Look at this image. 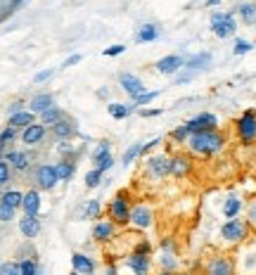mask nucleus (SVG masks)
<instances>
[{
    "instance_id": "nucleus-50",
    "label": "nucleus",
    "mask_w": 256,
    "mask_h": 275,
    "mask_svg": "<svg viewBox=\"0 0 256 275\" xmlns=\"http://www.w3.org/2000/svg\"><path fill=\"white\" fill-rule=\"evenodd\" d=\"M53 76V69H45V71H38L36 76H33V83H43V81H48Z\"/></svg>"
},
{
    "instance_id": "nucleus-45",
    "label": "nucleus",
    "mask_w": 256,
    "mask_h": 275,
    "mask_svg": "<svg viewBox=\"0 0 256 275\" xmlns=\"http://www.w3.org/2000/svg\"><path fill=\"white\" fill-rule=\"evenodd\" d=\"M95 168H100L102 173H107V171H112V168H114V157L109 154V157H105V159H100V162L95 164Z\"/></svg>"
},
{
    "instance_id": "nucleus-8",
    "label": "nucleus",
    "mask_w": 256,
    "mask_h": 275,
    "mask_svg": "<svg viewBox=\"0 0 256 275\" xmlns=\"http://www.w3.org/2000/svg\"><path fill=\"white\" fill-rule=\"evenodd\" d=\"M145 171H147V176H152V178H157V180L171 176V157H169V154H154V157H147Z\"/></svg>"
},
{
    "instance_id": "nucleus-14",
    "label": "nucleus",
    "mask_w": 256,
    "mask_h": 275,
    "mask_svg": "<svg viewBox=\"0 0 256 275\" xmlns=\"http://www.w3.org/2000/svg\"><path fill=\"white\" fill-rule=\"evenodd\" d=\"M183 67H185V57L183 55H166L154 64L157 74H162V76H175Z\"/></svg>"
},
{
    "instance_id": "nucleus-26",
    "label": "nucleus",
    "mask_w": 256,
    "mask_h": 275,
    "mask_svg": "<svg viewBox=\"0 0 256 275\" xmlns=\"http://www.w3.org/2000/svg\"><path fill=\"white\" fill-rule=\"evenodd\" d=\"M55 168H57L59 183H69V180L76 176V162H74V159H59V162L55 164Z\"/></svg>"
},
{
    "instance_id": "nucleus-17",
    "label": "nucleus",
    "mask_w": 256,
    "mask_h": 275,
    "mask_svg": "<svg viewBox=\"0 0 256 275\" xmlns=\"http://www.w3.org/2000/svg\"><path fill=\"white\" fill-rule=\"evenodd\" d=\"M159 263H162L164 271H171L175 273L178 268V254H175V245L173 240H162V251H159Z\"/></svg>"
},
{
    "instance_id": "nucleus-39",
    "label": "nucleus",
    "mask_w": 256,
    "mask_h": 275,
    "mask_svg": "<svg viewBox=\"0 0 256 275\" xmlns=\"http://www.w3.org/2000/svg\"><path fill=\"white\" fill-rule=\"evenodd\" d=\"M157 97H159V90H145L142 95H138V97H135V100H133V105L138 107V110H140V107H145V105H149V102H154Z\"/></svg>"
},
{
    "instance_id": "nucleus-30",
    "label": "nucleus",
    "mask_w": 256,
    "mask_h": 275,
    "mask_svg": "<svg viewBox=\"0 0 256 275\" xmlns=\"http://www.w3.org/2000/svg\"><path fill=\"white\" fill-rule=\"evenodd\" d=\"M240 211H242V199L228 197V199L223 202V216H226V219H237Z\"/></svg>"
},
{
    "instance_id": "nucleus-5",
    "label": "nucleus",
    "mask_w": 256,
    "mask_h": 275,
    "mask_svg": "<svg viewBox=\"0 0 256 275\" xmlns=\"http://www.w3.org/2000/svg\"><path fill=\"white\" fill-rule=\"evenodd\" d=\"M211 31L216 38H230L235 36L237 24H235V14L232 12H214L211 14Z\"/></svg>"
},
{
    "instance_id": "nucleus-59",
    "label": "nucleus",
    "mask_w": 256,
    "mask_h": 275,
    "mask_svg": "<svg viewBox=\"0 0 256 275\" xmlns=\"http://www.w3.org/2000/svg\"><path fill=\"white\" fill-rule=\"evenodd\" d=\"M0 19H2V14H0Z\"/></svg>"
},
{
    "instance_id": "nucleus-3",
    "label": "nucleus",
    "mask_w": 256,
    "mask_h": 275,
    "mask_svg": "<svg viewBox=\"0 0 256 275\" xmlns=\"http://www.w3.org/2000/svg\"><path fill=\"white\" fill-rule=\"evenodd\" d=\"M211 53H197V55H192L190 59H185V67H183V74L175 79V83H188L192 81L199 71H204L206 67H211Z\"/></svg>"
},
{
    "instance_id": "nucleus-44",
    "label": "nucleus",
    "mask_w": 256,
    "mask_h": 275,
    "mask_svg": "<svg viewBox=\"0 0 256 275\" xmlns=\"http://www.w3.org/2000/svg\"><path fill=\"white\" fill-rule=\"evenodd\" d=\"M252 48H254V45L249 41H237L235 48H232V53H235V55H247V53H252Z\"/></svg>"
},
{
    "instance_id": "nucleus-9",
    "label": "nucleus",
    "mask_w": 256,
    "mask_h": 275,
    "mask_svg": "<svg viewBox=\"0 0 256 275\" xmlns=\"http://www.w3.org/2000/svg\"><path fill=\"white\" fill-rule=\"evenodd\" d=\"M131 225L138 230H149L154 225V211L147 204H135L131 209Z\"/></svg>"
},
{
    "instance_id": "nucleus-1",
    "label": "nucleus",
    "mask_w": 256,
    "mask_h": 275,
    "mask_svg": "<svg viewBox=\"0 0 256 275\" xmlns=\"http://www.w3.org/2000/svg\"><path fill=\"white\" fill-rule=\"evenodd\" d=\"M190 152L199 157H214L226 147V136L221 131H204V133H192L188 138Z\"/></svg>"
},
{
    "instance_id": "nucleus-7",
    "label": "nucleus",
    "mask_w": 256,
    "mask_h": 275,
    "mask_svg": "<svg viewBox=\"0 0 256 275\" xmlns=\"http://www.w3.org/2000/svg\"><path fill=\"white\" fill-rule=\"evenodd\" d=\"M204 275H235V261L228 254H216L206 261Z\"/></svg>"
},
{
    "instance_id": "nucleus-42",
    "label": "nucleus",
    "mask_w": 256,
    "mask_h": 275,
    "mask_svg": "<svg viewBox=\"0 0 256 275\" xmlns=\"http://www.w3.org/2000/svg\"><path fill=\"white\" fill-rule=\"evenodd\" d=\"M0 275H22L19 271V261H5L0 266Z\"/></svg>"
},
{
    "instance_id": "nucleus-46",
    "label": "nucleus",
    "mask_w": 256,
    "mask_h": 275,
    "mask_svg": "<svg viewBox=\"0 0 256 275\" xmlns=\"http://www.w3.org/2000/svg\"><path fill=\"white\" fill-rule=\"evenodd\" d=\"M121 53H126V45H121V43H116V45H112V48H105V50H102V55L105 57H116V55H121Z\"/></svg>"
},
{
    "instance_id": "nucleus-34",
    "label": "nucleus",
    "mask_w": 256,
    "mask_h": 275,
    "mask_svg": "<svg viewBox=\"0 0 256 275\" xmlns=\"http://www.w3.org/2000/svg\"><path fill=\"white\" fill-rule=\"evenodd\" d=\"M109 154H112V142H109V140H100L97 147L93 150V154H90V162H93V166H95L100 159H105Z\"/></svg>"
},
{
    "instance_id": "nucleus-51",
    "label": "nucleus",
    "mask_w": 256,
    "mask_h": 275,
    "mask_svg": "<svg viewBox=\"0 0 256 275\" xmlns=\"http://www.w3.org/2000/svg\"><path fill=\"white\" fill-rule=\"evenodd\" d=\"M138 114H140V116H145V119H149V116H159V114H162V110H149V107H140V110H138Z\"/></svg>"
},
{
    "instance_id": "nucleus-13",
    "label": "nucleus",
    "mask_w": 256,
    "mask_h": 275,
    "mask_svg": "<svg viewBox=\"0 0 256 275\" xmlns=\"http://www.w3.org/2000/svg\"><path fill=\"white\" fill-rule=\"evenodd\" d=\"M126 266L133 275H149L152 271V254H138V251H131L126 256Z\"/></svg>"
},
{
    "instance_id": "nucleus-35",
    "label": "nucleus",
    "mask_w": 256,
    "mask_h": 275,
    "mask_svg": "<svg viewBox=\"0 0 256 275\" xmlns=\"http://www.w3.org/2000/svg\"><path fill=\"white\" fill-rule=\"evenodd\" d=\"M140 150H142V142H133V145H131L128 150L123 152V157H121V164L126 166V168H128V166H131V164H133V162H135V159L140 157Z\"/></svg>"
},
{
    "instance_id": "nucleus-23",
    "label": "nucleus",
    "mask_w": 256,
    "mask_h": 275,
    "mask_svg": "<svg viewBox=\"0 0 256 275\" xmlns=\"http://www.w3.org/2000/svg\"><path fill=\"white\" fill-rule=\"evenodd\" d=\"M95 259H90L88 254H81V251H76V254H71V268L76 271V273L81 275H93L95 273Z\"/></svg>"
},
{
    "instance_id": "nucleus-55",
    "label": "nucleus",
    "mask_w": 256,
    "mask_h": 275,
    "mask_svg": "<svg viewBox=\"0 0 256 275\" xmlns=\"http://www.w3.org/2000/svg\"><path fill=\"white\" fill-rule=\"evenodd\" d=\"M218 2H221V0H206V5H209V7H214V5H218Z\"/></svg>"
},
{
    "instance_id": "nucleus-28",
    "label": "nucleus",
    "mask_w": 256,
    "mask_h": 275,
    "mask_svg": "<svg viewBox=\"0 0 256 275\" xmlns=\"http://www.w3.org/2000/svg\"><path fill=\"white\" fill-rule=\"evenodd\" d=\"M159 38V27L157 24H142L135 33V41L138 43H152Z\"/></svg>"
},
{
    "instance_id": "nucleus-16",
    "label": "nucleus",
    "mask_w": 256,
    "mask_h": 275,
    "mask_svg": "<svg viewBox=\"0 0 256 275\" xmlns=\"http://www.w3.org/2000/svg\"><path fill=\"white\" fill-rule=\"evenodd\" d=\"M45 136H48V126L43 124H31L27 126L24 131H22V142L27 145V147H36V145H41L43 140H45Z\"/></svg>"
},
{
    "instance_id": "nucleus-61",
    "label": "nucleus",
    "mask_w": 256,
    "mask_h": 275,
    "mask_svg": "<svg viewBox=\"0 0 256 275\" xmlns=\"http://www.w3.org/2000/svg\"><path fill=\"white\" fill-rule=\"evenodd\" d=\"M93 275H95V273H93Z\"/></svg>"
},
{
    "instance_id": "nucleus-2",
    "label": "nucleus",
    "mask_w": 256,
    "mask_h": 275,
    "mask_svg": "<svg viewBox=\"0 0 256 275\" xmlns=\"http://www.w3.org/2000/svg\"><path fill=\"white\" fill-rule=\"evenodd\" d=\"M131 199H128V194L126 192H119L107 206V216L109 220L116 225V228H121V225H128L131 223Z\"/></svg>"
},
{
    "instance_id": "nucleus-47",
    "label": "nucleus",
    "mask_w": 256,
    "mask_h": 275,
    "mask_svg": "<svg viewBox=\"0 0 256 275\" xmlns=\"http://www.w3.org/2000/svg\"><path fill=\"white\" fill-rule=\"evenodd\" d=\"M159 145H162V138H154V140L145 142V145H142V150H140V157H147L149 152L154 150V147H159Z\"/></svg>"
},
{
    "instance_id": "nucleus-40",
    "label": "nucleus",
    "mask_w": 256,
    "mask_h": 275,
    "mask_svg": "<svg viewBox=\"0 0 256 275\" xmlns=\"http://www.w3.org/2000/svg\"><path fill=\"white\" fill-rule=\"evenodd\" d=\"M188 138H190V133H188V128H185V124L171 131V140L178 142V145H185V142H188Z\"/></svg>"
},
{
    "instance_id": "nucleus-52",
    "label": "nucleus",
    "mask_w": 256,
    "mask_h": 275,
    "mask_svg": "<svg viewBox=\"0 0 256 275\" xmlns=\"http://www.w3.org/2000/svg\"><path fill=\"white\" fill-rule=\"evenodd\" d=\"M17 111H24V102H22V100H17V102H12V105L7 107V114H10V116L17 114Z\"/></svg>"
},
{
    "instance_id": "nucleus-38",
    "label": "nucleus",
    "mask_w": 256,
    "mask_h": 275,
    "mask_svg": "<svg viewBox=\"0 0 256 275\" xmlns=\"http://www.w3.org/2000/svg\"><path fill=\"white\" fill-rule=\"evenodd\" d=\"M19 271H22V275H36L41 271V266H38L36 259H22L19 261Z\"/></svg>"
},
{
    "instance_id": "nucleus-20",
    "label": "nucleus",
    "mask_w": 256,
    "mask_h": 275,
    "mask_svg": "<svg viewBox=\"0 0 256 275\" xmlns=\"http://www.w3.org/2000/svg\"><path fill=\"white\" fill-rule=\"evenodd\" d=\"M192 171V159L188 154H173L171 157V176L173 178H185Z\"/></svg>"
},
{
    "instance_id": "nucleus-57",
    "label": "nucleus",
    "mask_w": 256,
    "mask_h": 275,
    "mask_svg": "<svg viewBox=\"0 0 256 275\" xmlns=\"http://www.w3.org/2000/svg\"><path fill=\"white\" fill-rule=\"evenodd\" d=\"M69 275H81V273H76V271H71V273H69Z\"/></svg>"
},
{
    "instance_id": "nucleus-32",
    "label": "nucleus",
    "mask_w": 256,
    "mask_h": 275,
    "mask_svg": "<svg viewBox=\"0 0 256 275\" xmlns=\"http://www.w3.org/2000/svg\"><path fill=\"white\" fill-rule=\"evenodd\" d=\"M237 14L242 17V22L249 27V24H256V2H242L237 7Z\"/></svg>"
},
{
    "instance_id": "nucleus-60",
    "label": "nucleus",
    "mask_w": 256,
    "mask_h": 275,
    "mask_svg": "<svg viewBox=\"0 0 256 275\" xmlns=\"http://www.w3.org/2000/svg\"><path fill=\"white\" fill-rule=\"evenodd\" d=\"M0 266H2V263H0Z\"/></svg>"
},
{
    "instance_id": "nucleus-22",
    "label": "nucleus",
    "mask_w": 256,
    "mask_h": 275,
    "mask_svg": "<svg viewBox=\"0 0 256 275\" xmlns=\"http://www.w3.org/2000/svg\"><path fill=\"white\" fill-rule=\"evenodd\" d=\"M41 230H43V225H41V219H38V216H22V219H19V233L24 235L27 240L38 237Z\"/></svg>"
},
{
    "instance_id": "nucleus-43",
    "label": "nucleus",
    "mask_w": 256,
    "mask_h": 275,
    "mask_svg": "<svg viewBox=\"0 0 256 275\" xmlns=\"http://www.w3.org/2000/svg\"><path fill=\"white\" fill-rule=\"evenodd\" d=\"M10 173H12V168H10V164L0 157V185L5 188L7 183H10Z\"/></svg>"
},
{
    "instance_id": "nucleus-33",
    "label": "nucleus",
    "mask_w": 256,
    "mask_h": 275,
    "mask_svg": "<svg viewBox=\"0 0 256 275\" xmlns=\"http://www.w3.org/2000/svg\"><path fill=\"white\" fill-rule=\"evenodd\" d=\"M100 216H102V206H100V202H97V199H90V202H85V206H83V211H81V219L97 220Z\"/></svg>"
},
{
    "instance_id": "nucleus-25",
    "label": "nucleus",
    "mask_w": 256,
    "mask_h": 275,
    "mask_svg": "<svg viewBox=\"0 0 256 275\" xmlns=\"http://www.w3.org/2000/svg\"><path fill=\"white\" fill-rule=\"evenodd\" d=\"M31 124H36V114L33 111H28V110H24V111H17V114H12L10 119H7V126H12V128H27V126H31Z\"/></svg>"
},
{
    "instance_id": "nucleus-19",
    "label": "nucleus",
    "mask_w": 256,
    "mask_h": 275,
    "mask_svg": "<svg viewBox=\"0 0 256 275\" xmlns=\"http://www.w3.org/2000/svg\"><path fill=\"white\" fill-rule=\"evenodd\" d=\"M53 136L57 138V140H71V138L79 136V126H76V121L71 119V116H64L59 124H55L53 128Z\"/></svg>"
},
{
    "instance_id": "nucleus-12",
    "label": "nucleus",
    "mask_w": 256,
    "mask_h": 275,
    "mask_svg": "<svg viewBox=\"0 0 256 275\" xmlns=\"http://www.w3.org/2000/svg\"><path fill=\"white\" fill-rule=\"evenodd\" d=\"M2 159L10 164V168H14V171H19V173H24V171H28V166L33 164V154L27 150H10L2 154Z\"/></svg>"
},
{
    "instance_id": "nucleus-56",
    "label": "nucleus",
    "mask_w": 256,
    "mask_h": 275,
    "mask_svg": "<svg viewBox=\"0 0 256 275\" xmlns=\"http://www.w3.org/2000/svg\"><path fill=\"white\" fill-rule=\"evenodd\" d=\"M159 275H175V273H171V271H162Z\"/></svg>"
},
{
    "instance_id": "nucleus-37",
    "label": "nucleus",
    "mask_w": 256,
    "mask_h": 275,
    "mask_svg": "<svg viewBox=\"0 0 256 275\" xmlns=\"http://www.w3.org/2000/svg\"><path fill=\"white\" fill-rule=\"evenodd\" d=\"M14 138H17V128H12V126H5V128L0 131V157L5 154V147H7V142H12Z\"/></svg>"
},
{
    "instance_id": "nucleus-24",
    "label": "nucleus",
    "mask_w": 256,
    "mask_h": 275,
    "mask_svg": "<svg viewBox=\"0 0 256 275\" xmlns=\"http://www.w3.org/2000/svg\"><path fill=\"white\" fill-rule=\"evenodd\" d=\"M50 107H55L53 93H38V95H33L28 100V111H33V114H38V116H41L43 111H48Z\"/></svg>"
},
{
    "instance_id": "nucleus-11",
    "label": "nucleus",
    "mask_w": 256,
    "mask_h": 275,
    "mask_svg": "<svg viewBox=\"0 0 256 275\" xmlns=\"http://www.w3.org/2000/svg\"><path fill=\"white\" fill-rule=\"evenodd\" d=\"M57 183H59V176H57L55 164H41L36 168V185H38V190H55Z\"/></svg>"
},
{
    "instance_id": "nucleus-36",
    "label": "nucleus",
    "mask_w": 256,
    "mask_h": 275,
    "mask_svg": "<svg viewBox=\"0 0 256 275\" xmlns=\"http://www.w3.org/2000/svg\"><path fill=\"white\" fill-rule=\"evenodd\" d=\"M102 176H105V173H102V171H100V168H90V171H88V173H85V188H88V190H95V188H100V183H102Z\"/></svg>"
},
{
    "instance_id": "nucleus-15",
    "label": "nucleus",
    "mask_w": 256,
    "mask_h": 275,
    "mask_svg": "<svg viewBox=\"0 0 256 275\" xmlns=\"http://www.w3.org/2000/svg\"><path fill=\"white\" fill-rule=\"evenodd\" d=\"M119 85H121V90L123 93H128V97H138V95H142L145 90H147V85L140 81L135 74H128V71H123V74H119Z\"/></svg>"
},
{
    "instance_id": "nucleus-27",
    "label": "nucleus",
    "mask_w": 256,
    "mask_h": 275,
    "mask_svg": "<svg viewBox=\"0 0 256 275\" xmlns=\"http://www.w3.org/2000/svg\"><path fill=\"white\" fill-rule=\"evenodd\" d=\"M138 110L135 105H123V102H109L107 105V111L112 119H116V121H121V119H126L128 114H133V111Z\"/></svg>"
},
{
    "instance_id": "nucleus-31",
    "label": "nucleus",
    "mask_w": 256,
    "mask_h": 275,
    "mask_svg": "<svg viewBox=\"0 0 256 275\" xmlns=\"http://www.w3.org/2000/svg\"><path fill=\"white\" fill-rule=\"evenodd\" d=\"M0 202L7 206H12V209H22V202H24V192H19V190H7V192L0 194Z\"/></svg>"
},
{
    "instance_id": "nucleus-49",
    "label": "nucleus",
    "mask_w": 256,
    "mask_h": 275,
    "mask_svg": "<svg viewBox=\"0 0 256 275\" xmlns=\"http://www.w3.org/2000/svg\"><path fill=\"white\" fill-rule=\"evenodd\" d=\"M247 223L256 228V199L252 202V204H249V209H247Z\"/></svg>"
},
{
    "instance_id": "nucleus-21",
    "label": "nucleus",
    "mask_w": 256,
    "mask_h": 275,
    "mask_svg": "<svg viewBox=\"0 0 256 275\" xmlns=\"http://www.w3.org/2000/svg\"><path fill=\"white\" fill-rule=\"evenodd\" d=\"M41 190L36 188V190H28L24 192V202H22V209H24V216H38L41 214Z\"/></svg>"
},
{
    "instance_id": "nucleus-4",
    "label": "nucleus",
    "mask_w": 256,
    "mask_h": 275,
    "mask_svg": "<svg viewBox=\"0 0 256 275\" xmlns=\"http://www.w3.org/2000/svg\"><path fill=\"white\" fill-rule=\"evenodd\" d=\"M237 128V138L242 145H254L256 142V111L254 110H244L242 116L235 121Z\"/></svg>"
},
{
    "instance_id": "nucleus-48",
    "label": "nucleus",
    "mask_w": 256,
    "mask_h": 275,
    "mask_svg": "<svg viewBox=\"0 0 256 275\" xmlns=\"http://www.w3.org/2000/svg\"><path fill=\"white\" fill-rule=\"evenodd\" d=\"M133 251H138V254H152V245H149L147 240H140L133 247Z\"/></svg>"
},
{
    "instance_id": "nucleus-41",
    "label": "nucleus",
    "mask_w": 256,
    "mask_h": 275,
    "mask_svg": "<svg viewBox=\"0 0 256 275\" xmlns=\"http://www.w3.org/2000/svg\"><path fill=\"white\" fill-rule=\"evenodd\" d=\"M14 219H17V209H12V206L0 202V223H10V220H14Z\"/></svg>"
},
{
    "instance_id": "nucleus-53",
    "label": "nucleus",
    "mask_w": 256,
    "mask_h": 275,
    "mask_svg": "<svg viewBox=\"0 0 256 275\" xmlns=\"http://www.w3.org/2000/svg\"><path fill=\"white\" fill-rule=\"evenodd\" d=\"M81 59H83L81 55H71V57H67V59H64V64H62V67L69 69V67H74V64H79Z\"/></svg>"
},
{
    "instance_id": "nucleus-54",
    "label": "nucleus",
    "mask_w": 256,
    "mask_h": 275,
    "mask_svg": "<svg viewBox=\"0 0 256 275\" xmlns=\"http://www.w3.org/2000/svg\"><path fill=\"white\" fill-rule=\"evenodd\" d=\"M107 275H119V271H116L114 263H107Z\"/></svg>"
},
{
    "instance_id": "nucleus-10",
    "label": "nucleus",
    "mask_w": 256,
    "mask_h": 275,
    "mask_svg": "<svg viewBox=\"0 0 256 275\" xmlns=\"http://www.w3.org/2000/svg\"><path fill=\"white\" fill-rule=\"evenodd\" d=\"M185 128H188L190 136L192 133H204V131H218V119H216L211 111H202L199 116L185 121Z\"/></svg>"
},
{
    "instance_id": "nucleus-58",
    "label": "nucleus",
    "mask_w": 256,
    "mask_h": 275,
    "mask_svg": "<svg viewBox=\"0 0 256 275\" xmlns=\"http://www.w3.org/2000/svg\"><path fill=\"white\" fill-rule=\"evenodd\" d=\"M36 275H45V273H43V268H41V271H38V273H36Z\"/></svg>"
},
{
    "instance_id": "nucleus-6",
    "label": "nucleus",
    "mask_w": 256,
    "mask_h": 275,
    "mask_svg": "<svg viewBox=\"0 0 256 275\" xmlns=\"http://www.w3.org/2000/svg\"><path fill=\"white\" fill-rule=\"evenodd\" d=\"M249 233V223L242 219H228L221 225V237L226 242H242Z\"/></svg>"
},
{
    "instance_id": "nucleus-18",
    "label": "nucleus",
    "mask_w": 256,
    "mask_h": 275,
    "mask_svg": "<svg viewBox=\"0 0 256 275\" xmlns=\"http://www.w3.org/2000/svg\"><path fill=\"white\" fill-rule=\"evenodd\" d=\"M116 237V225L112 223V220H97L93 225V240L97 245H107Z\"/></svg>"
},
{
    "instance_id": "nucleus-29",
    "label": "nucleus",
    "mask_w": 256,
    "mask_h": 275,
    "mask_svg": "<svg viewBox=\"0 0 256 275\" xmlns=\"http://www.w3.org/2000/svg\"><path fill=\"white\" fill-rule=\"evenodd\" d=\"M64 116H67V114H64V110H59V107L55 105V107H50L48 111H43V114H41V124L48 126V128H53V126L59 124Z\"/></svg>"
}]
</instances>
